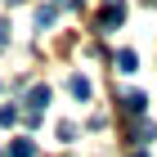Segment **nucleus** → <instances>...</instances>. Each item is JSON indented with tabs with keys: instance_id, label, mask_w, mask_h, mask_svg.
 <instances>
[{
	"instance_id": "obj_1",
	"label": "nucleus",
	"mask_w": 157,
	"mask_h": 157,
	"mask_svg": "<svg viewBox=\"0 0 157 157\" xmlns=\"http://www.w3.org/2000/svg\"><path fill=\"white\" fill-rule=\"evenodd\" d=\"M121 18H126V5H121V0H108V5H103V18H99V32L121 27Z\"/></svg>"
},
{
	"instance_id": "obj_2",
	"label": "nucleus",
	"mask_w": 157,
	"mask_h": 157,
	"mask_svg": "<svg viewBox=\"0 0 157 157\" xmlns=\"http://www.w3.org/2000/svg\"><path fill=\"white\" fill-rule=\"evenodd\" d=\"M45 103H49V85H32V94H27V108H32V117H36Z\"/></svg>"
},
{
	"instance_id": "obj_3",
	"label": "nucleus",
	"mask_w": 157,
	"mask_h": 157,
	"mask_svg": "<svg viewBox=\"0 0 157 157\" xmlns=\"http://www.w3.org/2000/svg\"><path fill=\"white\" fill-rule=\"evenodd\" d=\"M5 157H36V144H32V139H13V144L5 148Z\"/></svg>"
},
{
	"instance_id": "obj_4",
	"label": "nucleus",
	"mask_w": 157,
	"mask_h": 157,
	"mask_svg": "<svg viewBox=\"0 0 157 157\" xmlns=\"http://www.w3.org/2000/svg\"><path fill=\"white\" fill-rule=\"evenodd\" d=\"M130 135H135V144H153V139H157V126H153V121H139Z\"/></svg>"
},
{
	"instance_id": "obj_5",
	"label": "nucleus",
	"mask_w": 157,
	"mask_h": 157,
	"mask_svg": "<svg viewBox=\"0 0 157 157\" xmlns=\"http://www.w3.org/2000/svg\"><path fill=\"white\" fill-rule=\"evenodd\" d=\"M121 103H126V112H130V117H139V112H144V103H148V99L139 94V90H130V94L121 99Z\"/></svg>"
},
{
	"instance_id": "obj_6",
	"label": "nucleus",
	"mask_w": 157,
	"mask_h": 157,
	"mask_svg": "<svg viewBox=\"0 0 157 157\" xmlns=\"http://www.w3.org/2000/svg\"><path fill=\"white\" fill-rule=\"evenodd\" d=\"M59 23V9H54V5H40L36 9V27H54Z\"/></svg>"
},
{
	"instance_id": "obj_7",
	"label": "nucleus",
	"mask_w": 157,
	"mask_h": 157,
	"mask_svg": "<svg viewBox=\"0 0 157 157\" xmlns=\"http://www.w3.org/2000/svg\"><path fill=\"white\" fill-rule=\"evenodd\" d=\"M135 63H139L135 49H121V54H117V72H135Z\"/></svg>"
},
{
	"instance_id": "obj_8",
	"label": "nucleus",
	"mask_w": 157,
	"mask_h": 157,
	"mask_svg": "<svg viewBox=\"0 0 157 157\" xmlns=\"http://www.w3.org/2000/svg\"><path fill=\"white\" fill-rule=\"evenodd\" d=\"M67 90H72L76 99H90V81H85V76H72V81H67Z\"/></svg>"
},
{
	"instance_id": "obj_9",
	"label": "nucleus",
	"mask_w": 157,
	"mask_h": 157,
	"mask_svg": "<svg viewBox=\"0 0 157 157\" xmlns=\"http://www.w3.org/2000/svg\"><path fill=\"white\" fill-rule=\"evenodd\" d=\"M18 121V108H0V126H13Z\"/></svg>"
},
{
	"instance_id": "obj_10",
	"label": "nucleus",
	"mask_w": 157,
	"mask_h": 157,
	"mask_svg": "<svg viewBox=\"0 0 157 157\" xmlns=\"http://www.w3.org/2000/svg\"><path fill=\"white\" fill-rule=\"evenodd\" d=\"M0 45H9V23L0 18Z\"/></svg>"
},
{
	"instance_id": "obj_11",
	"label": "nucleus",
	"mask_w": 157,
	"mask_h": 157,
	"mask_svg": "<svg viewBox=\"0 0 157 157\" xmlns=\"http://www.w3.org/2000/svg\"><path fill=\"white\" fill-rule=\"evenodd\" d=\"M59 5H72V0H59Z\"/></svg>"
}]
</instances>
